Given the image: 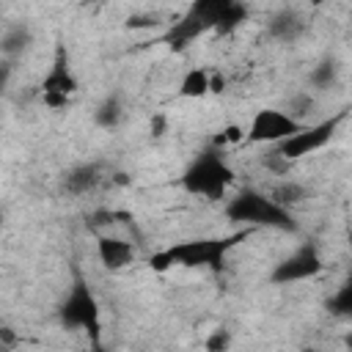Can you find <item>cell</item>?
Masks as SVG:
<instances>
[{"instance_id": "cell-1", "label": "cell", "mask_w": 352, "mask_h": 352, "mask_svg": "<svg viewBox=\"0 0 352 352\" xmlns=\"http://www.w3.org/2000/svg\"><path fill=\"white\" fill-rule=\"evenodd\" d=\"M248 231L231 234V236H212V239H187V242H173L154 256H148V267L154 272H165L170 267H220L226 253L245 239Z\"/></svg>"}, {"instance_id": "cell-2", "label": "cell", "mask_w": 352, "mask_h": 352, "mask_svg": "<svg viewBox=\"0 0 352 352\" xmlns=\"http://www.w3.org/2000/svg\"><path fill=\"white\" fill-rule=\"evenodd\" d=\"M234 182V170L231 165L226 162L223 151L220 148H204L184 170L182 176V187L190 192V195H201L206 201H220L226 198V190L231 187Z\"/></svg>"}, {"instance_id": "cell-3", "label": "cell", "mask_w": 352, "mask_h": 352, "mask_svg": "<svg viewBox=\"0 0 352 352\" xmlns=\"http://www.w3.org/2000/svg\"><path fill=\"white\" fill-rule=\"evenodd\" d=\"M226 217L231 223H242V226H264V228H280V231H294L297 228L289 209L278 206L270 195H264L258 190H250V187L239 190L234 198H228Z\"/></svg>"}, {"instance_id": "cell-4", "label": "cell", "mask_w": 352, "mask_h": 352, "mask_svg": "<svg viewBox=\"0 0 352 352\" xmlns=\"http://www.w3.org/2000/svg\"><path fill=\"white\" fill-rule=\"evenodd\" d=\"M226 6H228V0H198V3H192L184 11V16L170 25V30L165 33V41L170 47H184L192 38H198L204 30H214Z\"/></svg>"}, {"instance_id": "cell-5", "label": "cell", "mask_w": 352, "mask_h": 352, "mask_svg": "<svg viewBox=\"0 0 352 352\" xmlns=\"http://www.w3.org/2000/svg\"><path fill=\"white\" fill-rule=\"evenodd\" d=\"M60 322L72 330H85L91 333L94 341H99V302L94 297V292L88 289V283L82 278H77L66 294V300L60 302Z\"/></svg>"}, {"instance_id": "cell-6", "label": "cell", "mask_w": 352, "mask_h": 352, "mask_svg": "<svg viewBox=\"0 0 352 352\" xmlns=\"http://www.w3.org/2000/svg\"><path fill=\"white\" fill-rule=\"evenodd\" d=\"M341 116H333V118H324L319 124H305L300 132H294L292 138H286L283 143L275 146L272 154H278L283 162H292V160H302L319 148H324L330 143V138L336 135V126H338Z\"/></svg>"}, {"instance_id": "cell-7", "label": "cell", "mask_w": 352, "mask_h": 352, "mask_svg": "<svg viewBox=\"0 0 352 352\" xmlns=\"http://www.w3.org/2000/svg\"><path fill=\"white\" fill-rule=\"evenodd\" d=\"M305 124H297L292 121L283 110H275V107H264L253 116L250 126H248V140L250 143H283L286 138H292L294 132H300Z\"/></svg>"}, {"instance_id": "cell-8", "label": "cell", "mask_w": 352, "mask_h": 352, "mask_svg": "<svg viewBox=\"0 0 352 352\" xmlns=\"http://www.w3.org/2000/svg\"><path fill=\"white\" fill-rule=\"evenodd\" d=\"M322 256L314 245H302L297 248L292 256H286L283 261H278L272 267V275L270 280L278 283V286H286V283H297V280H305V278H314L322 272Z\"/></svg>"}, {"instance_id": "cell-9", "label": "cell", "mask_w": 352, "mask_h": 352, "mask_svg": "<svg viewBox=\"0 0 352 352\" xmlns=\"http://www.w3.org/2000/svg\"><path fill=\"white\" fill-rule=\"evenodd\" d=\"M74 91H77V77H74L72 69H69L66 50L58 47V50H55V60H52L50 72H47L44 80H41L44 102H47L50 107H63Z\"/></svg>"}, {"instance_id": "cell-10", "label": "cell", "mask_w": 352, "mask_h": 352, "mask_svg": "<svg viewBox=\"0 0 352 352\" xmlns=\"http://www.w3.org/2000/svg\"><path fill=\"white\" fill-rule=\"evenodd\" d=\"M96 256L107 270H124L135 261V248H132V242H126L121 236L102 234L96 239Z\"/></svg>"}, {"instance_id": "cell-11", "label": "cell", "mask_w": 352, "mask_h": 352, "mask_svg": "<svg viewBox=\"0 0 352 352\" xmlns=\"http://www.w3.org/2000/svg\"><path fill=\"white\" fill-rule=\"evenodd\" d=\"M99 182H102V168L96 162H82V165H74L72 170H66L63 190L72 195H85V192L96 190Z\"/></svg>"}, {"instance_id": "cell-12", "label": "cell", "mask_w": 352, "mask_h": 352, "mask_svg": "<svg viewBox=\"0 0 352 352\" xmlns=\"http://www.w3.org/2000/svg\"><path fill=\"white\" fill-rule=\"evenodd\" d=\"M267 30H270V36L278 38V41H294V38L302 36L305 22H302V16H300L294 8H280L278 14H272Z\"/></svg>"}, {"instance_id": "cell-13", "label": "cell", "mask_w": 352, "mask_h": 352, "mask_svg": "<svg viewBox=\"0 0 352 352\" xmlns=\"http://www.w3.org/2000/svg\"><path fill=\"white\" fill-rule=\"evenodd\" d=\"M209 94V69L204 66H192L184 72L182 82H179V96L184 99H201Z\"/></svg>"}, {"instance_id": "cell-14", "label": "cell", "mask_w": 352, "mask_h": 352, "mask_svg": "<svg viewBox=\"0 0 352 352\" xmlns=\"http://www.w3.org/2000/svg\"><path fill=\"white\" fill-rule=\"evenodd\" d=\"M30 28L28 25H14V28H8L3 36H0V52L11 60V58H16L19 52H25L28 50V44H30Z\"/></svg>"}, {"instance_id": "cell-15", "label": "cell", "mask_w": 352, "mask_h": 352, "mask_svg": "<svg viewBox=\"0 0 352 352\" xmlns=\"http://www.w3.org/2000/svg\"><path fill=\"white\" fill-rule=\"evenodd\" d=\"M121 118H124V104H121V99H118L116 94H113V96H104V99L99 102V107L94 110V121H96V126H102V129L118 126Z\"/></svg>"}, {"instance_id": "cell-16", "label": "cell", "mask_w": 352, "mask_h": 352, "mask_svg": "<svg viewBox=\"0 0 352 352\" xmlns=\"http://www.w3.org/2000/svg\"><path fill=\"white\" fill-rule=\"evenodd\" d=\"M278 206H283V209H289V206H297V204H302L305 198H308V190L300 184V182H280L275 190H272V195H270Z\"/></svg>"}, {"instance_id": "cell-17", "label": "cell", "mask_w": 352, "mask_h": 352, "mask_svg": "<svg viewBox=\"0 0 352 352\" xmlns=\"http://www.w3.org/2000/svg\"><path fill=\"white\" fill-rule=\"evenodd\" d=\"M311 110H314V96H311L308 91L294 94V96L286 102V107H283V113H286L292 121H297V124H305V118L311 116Z\"/></svg>"}, {"instance_id": "cell-18", "label": "cell", "mask_w": 352, "mask_h": 352, "mask_svg": "<svg viewBox=\"0 0 352 352\" xmlns=\"http://www.w3.org/2000/svg\"><path fill=\"white\" fill-rule=\"evenodd\" d=\"M336 77H338L336 60H322V63L311 72V82H314L316 88H330V85L336 82Z\"/></svg>"}, {"instance_id": "cell-19", "label": "cell", "mask_w": 352, "mask_h": 352, "mask_svg": "<svg viewBox=\"0 0 352 352\" xmlns=\"http://www.w3.org/2000/svg\"><path fill=\"white\" fill-rule=\"evenodd\" d=\"M327 308H330L336 316H349V314H352V286H349V283L341 286V289L330 297Z\"/></svg>"}, {"instance_id": "cell-20", "label": "cell", "mask_w": 352, "mask_h": 352, "mask_svg": "<svg viewBox=\"0 0 352 352\" xmlns=\"http://www.w3.org/2000/svg\"><path fill=\"white\" fill-rule=\"evenodd\" d=\"M206 352H228V346H231V333L226 330V327H217V330H212L209 333V338H206Z\"/></svg>"}, {"instance_id": "cell-21", "label": "cell", "mask_w": 352, "mask_h": 352, "mask_svg": "<svg viewBox=\"0 0 352 352\" xmlns=\"http://www.w3.org/2000/svg\"><path fill=\"white\" fill-rule=\"evenodd\" d=\"M242 135H245V132H242V126L231 124V126H226V129L214 138V148H217V146H226V143H239V140H242Z\"/></svg>"}, {"instance_id": "cell-22", "label": "cell", "mask_w": 352, "mask_h": 352, "mask_svg": "<svg viewBox=\"0 0 352 352\" xmlns=\"http://www.w3.org/2000/svg\"><path fill=\"white\" fill-rule=\"evenodd\" d=\"M11 72H14L11 60H8V58H3V60H0V94L6 91V85H8V80H11Z\"/></svg>"}, {"instance_id": "cell-23", "label": "cell", "mask_w": 352, "mask_h": 352, "mask_svg": "<svg viewBox=\"0 0 352 352\" xmlns=\"http://www.w3.org/2000/svg\"><path fill=\"white\" fill-rule=\"evenodd\" d=\"M220 91H226V77L209 72V94H220Z\"/></svg>"}, {"instance_id": "cell-24", "label": "cell", "mask_w": 352, "mask_h": 352, "mask_svg": "<svg viewBox=\"0 0 352 352\" xmlns=\"http://www.w3.org/2000/svg\"><path fill=\"white\" fill-rule=\"evenodd\" d=\"M162 129H165V118L157 116V118L151 121V132H154V135H162Z\"/></svg>"}, {"instance_id": "cell-25", "label": "cell", "mask_w": 352, "mask_h": 352, "mask_svg": "<svg viewBox=\"0 0 352 352\" xmlns=\"http://www.w3.org/2000/svg\"><path fill=\"white\" fill-rule=\"evenodd\" d=\"M302 352H319V349H302Z\"/></svg>"}, {"instance_id": "cell-26", "label": "cell", "mask_w": 352, "mask_h": 352, "mask_svg": "<svg viewBox=\"0 0 352 352\" xmlns=\"http://www.w3.org/2000/svg\"><path fill=\"white\" fill-rule=\"evenodd\" d=\"M0 223H3V212H0Z\"/></svg>"}, {"instance_id": "cell-27", "label": "cell", "mask_w": 352, "mask_h": 352, "mask_svg": "<svg viewBox=\"0 0 352 352\" xmlns=\"http://www.w3.org/2000/svg\"><path fill=\"white\" fill-rule=\"evenodd\" d=\"M0 352H3V346H0Z\"/></svg>"}]
</instances>
